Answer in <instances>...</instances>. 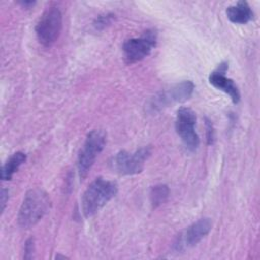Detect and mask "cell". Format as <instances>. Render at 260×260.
<instances>
[{"instance_id":"obj_18","label":"cell","mask_w":260,"mask_h":260,"mask_svg":"<svg viewBox=\"0 0 260 260\" xmlns=\"http://www.w3.org/2000/svg\"><path fill=\"white\" fill-rule=\"evenodd\" d=\"M19 3H20L22 6H24V7H28V6L35 4V2H32V1H21V2H19Z\"/></svg>"},{"instance_id":"obj_9","label":"cell","mask_w":260,"mask_h":260,"mask_svg":"<svg viewBox=\"0 0 260 260\" xmlns=\"http://www.w3.org/2000/svg\"><path fill=\"white\" fill-rule=\"evenodd\" d=\"M212 226V222L210 218L203 217L195 222H193L191 225H189L186 231L181 235L179 238V242L176 244L177 249L182 248H189L193 247L196 244H198L208 233L210 232Z\"/></svg>"},{"instance_id":"obj_16","label":"cell","mask_w":260,"mask_h":260,"mask_svg":"<svg viewBox=\"0 0 260 260\" xmlns=\"http://www.w3.org/2000/svg\"><path fill=\"white\" fill-rule=\"evenodd\" d=\"M0 197H1V211H3L4 210V208H5V206H6V203H7V201H8V190H6V189H2L1 190V195H0Z\"/></svg>"},{"instance_id":"obj_17","label":"cell","mask_w":260,"mask_h":260,"mask_svg":"<svg viewBox=\"0 0 260 260\" xmlns=\"http://www.w3.org/2000/svg\"><path fill=\"white\" fill-rule=\"evenodd\" d=\"M206 128H207V140H208V143H212V140L214 138V135H213V128H212V125L210 123V121L206 120Z\"/></svg>"},{"instance_id":"obj_6","label":"cell","mask_w":260,"mask_h":260,"mask_svg":"<svg viewBox=\"0 0 260 260\" xmlns=\"http://www.w3.org/2000/svg\"><path fill=\"white\" fill-rule=\"evenodd\" d=\"M151 154V148L145 146L130 153L126 150L119 151L114 159L113 167L121 175H135L140 173L145 165V161Z\"/></svg>"},{"instance_id":"obj_14","label":"cell","mask_w":260,"mask_h":260,"mask_svg":"<svg viewBox=\"0 0 260 260\" xmlns=\"http://www.w3.org/2000/svg\"><path fill=\"white\" fill-rule=\"evenodd\" d=\"M114 14L112 13H107V14H102L99 15L95 20L93 21V27L96 30H102L105 27H107L108 25H110L114 19Z\"/></svg>"},{"instance_id":"obj_3","label":"cell","mask_w":260,"mask_h":260,"mask_svg":"<svg viewBox=\"0 0 260 260\" xmlns=\"http://www.w3.org/2000/svg\"><path fill=\"white\" fill-rule=\"evenodd\" d=\"M106 141L107 134L104 130L94 129L87 134L77 158V169L81 179H84L87 176L96 156L104 149Z\"/></svg>"},{"instance_id":"obj_4","label":"cell","mask_w":260,"mask_h":260,"mask_svg":"<svg viewBox=\"0 0 260 260\" xmlns=\"http://www.w3.org/2000/svg\"><path fill=\"white\" fill-rule=\"evenodd\" d=\"M62 23L63 16L61 10L56 6L48 7L36 25V35L40 44L45 47L53 45L61 34Z\"/></svg>"},{"instance_id":"obj_10","label":"cell","mask_w":260,"mask_h":260,"mask_svg":"<svg viewBox=\"0 0 260 260\" xmlns=\"http://www.w3.org/2000/svg\"><path fill=\"white\" fill-rule=\"evenodd\" d=\"M226 68H228V65L220 64L217 70L213 71L209 75L208 79L210 84H212L217 89L229 94V96L231 98L234 104H238L241 99V93L237 84L234 82V80L224 75Z\"/></svg>"},{"instance_id":"obj_7","label":"cell","mask_w":260,"mask_h":260,"mask_svg":"<svg viewBox=\"0 0 260 260\" xmlns=\"http://www.w3.org/2000/svg\"><path fill=\"white\" fill-rule=\"evenodd\" d=\"M156 44V34L153 30L145 31L139 38H132L123 44L124 60L127 64H134L149 55Z\"/></svg>"},{"instance_id":"obj_2","label":"cell","mask_w":260,"mask_h":260,"mask_svg":"<svg viewBox=\"0 0 260 260\" xmlns=\"http://www.w3.org/2000/svg\"><path fill=\"white\" fill-rule=\"evenodd\" d=\"M50 207V199L41 189H31L26 192L20 205L17 221L23 229L35 225L46 214Z\"/></svg>"},{"instance_id":"obj_15","label":"cell","mask_w":260,"mask_h":260,"mask_svg":"<svg viewBox=\"0 0 260 260\" xmlns=\"http://www.w3.org/2000/svg\"><path fill=\"white\" fill-rule=\"evenodd\" d=\"M35 251V245H34V240L30 238L25 242L24 245V258L30 259L32 258V254Z\"/></svg>"},{"instance_id":"obj_8","label":"cell","mask_w":260,"mask_h":260,"mask_svg":"<svg viewBox=\"0 0 260 260\" xmlns=\"http://www.w3.org/2000/svg\"><path fill=\"white\" fill-rule=\"evenodd\" d=\"M194 83L190 80H185L173 85L170 89L159 92L153 98L151 107L153 109L164 108L172 103L187 101L194 91Z\"/></svg>"},{"instance_id":"obj_13","label":"cell","mask_w":260,"mask_h":260,"mask_svg":"<svg viewBox=\"0 0 260 260\" xmlns=\"http://www.w3.org/2000/svg\"><path fill=\"white\" fill-rule=\"evenodd\" d=\"M170 195V190L167 185H155L150 189L149 197H150V202L153 207H157L165 203Z\"/></svg>"},{"instance_id":"obj_12","label":"cell","mask_w":260,"mask_h":260,"mask_svg":"<svg viewBox=\"0 0 260 260\" xmlns=\"http://www.w3.org/2000/svg\"><path fill=\"white\" fill-rule=\"evenodd\" d=\"M26 155L21 151H17L13 153L2 166L1 169V179L3 181L11 180L13 174L17 172L19 167L25 161Z\"/></svg>"},{"instance_id":"obj_1","label":"cell","mask_w":260,"mask_h":260,"mask_svg":"<svg viewBox=\"0 0 260 260\" xmlns=\"http://www.w3.org/2000/svg\"><path fill=\"white\" fill-rule=\"evenodd\" d=\"M118 192L116 182L102 177L92 181L84 191L81 198L82 212L85 217H90L103 208Z\"/></svg>"},{"instance_id":"obj_5","label":"cell","mask_w":260,"mask_h":260,"mask_svg":"<svg viewBox=\"0 0 260 260\" xmlns=\"http://www.w3.org/2000/svg\"><path fill=\"white\" fill-rule=\"evenodd\" d=\"M196 115L193 110L186 107H181L177 111L175 128L182 142L187 149L194 151L199 146V136L195 131Z\"/></svg>"},{"instance_id":"obj_11","label":"cell","mask_w":260,"mask_h":260,"mask_svg":"<svg viewBox=\"0 0 260 260\" xmlns=\"http://www.w3.org/2000/svg\"><path fill=\"white\" fill-rule=\"evenodd\" d=\"M225 13L230 21L236 24H246L254 17V12L246 1H239L235 5L229 6Z\"/></svg>"}]
</instances>
